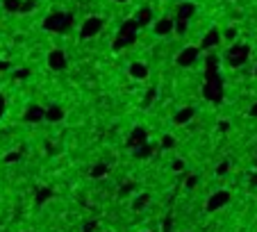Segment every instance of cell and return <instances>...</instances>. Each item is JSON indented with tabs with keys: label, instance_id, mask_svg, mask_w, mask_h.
Masks as SVG:
<instances>
[{
	"label": "cell",
	"instance_id": "1f68e13d",
	"mask_svg": "<svg viewBox=\"0 0 257 232\" xmlns=\"http://www.w3.org/2000/svg\"><path fill=\"white\" fill-rule=\"evenodd\" d=\"M196 184H198V178H196V175H189V178H187V189H193Z\"/></svg>",
	"mask_w": 257,
	"mask_h": 232
},
{
	"label": "cell",
	"instance_id": "83f0119b",
	"mask_svg": "<svg viewBox=\"0 0 257 232\" xmlns=\"http://www.w3.org/2000/svg\"><path fill=\"white\" fill-rule=\"evenodd\" d=\"M96 227H98V223L96 221H87L84 223V227H82V232H96Z\"/></svg>",
	"mask_w": 257,
	"mask_h": 232
},
{
	"label": "cell",
	"instance_id": "7c38bea8",
	"mask_svg": "<svg viewBox=\"0 0 257 232\" xmlns=\"http://www.w3.org/2000/svg\"><path fill=\"white\" fill-rule=\"evenodd\" d=\"M173 25H175L173 19H166V16H164V19H159L157 23L153 25V30H155V35L157 37H166V35L173 32Z\"/></svg>",
	"mask_w": 257,
	"mask_h": 232
},
{
	"label": "cell",
	"instance_id": "ffe728a7",
	"mask_svg": "<svg viewBox=\"0 0 257 232\" xmlns=\"http://www.w3.org/2000/svg\"><path fill=\"white\" fill-rule=\"evenodd\" d=\"M148 202H150V193H141V196H139L137 200L132 202V209H134V212H141V209H144Z\"/></svg>",
	"mask_w": 257,
	"mask_h": 232
},
{
	"label": "cell",
	"instance_id": "7bdbcfd3",
	"mask_svg": "<svg viewBox=\"0 0 257 232\" xmlns=\"http://www.w3.org/2000/svg\"><path fill=\"white\" fill-rule=\"evenodd\" d=\"M255 75H257V66H255Z\"/></svg>",
	"mask_w": 257,
	"mask_h": 232
},
{
	"label": "cell",
	"instance_id": "2e32d148",
	"mask_svg": "<svg viewBox=\"0 0 257 232\" xmlns=\"http://www.w3.org/2000/svg\"><path fill=\"white\" fill-rule=\"evenodd\" d=\"M134 21H137L139 28H146V25H150V23H153V10H150V7H141Z\"/></svg>",
	"mask_w": 257,
	"mask_h": 232
},
{
	"label": "cell",
	"instance_id": "836d02e7",
	"mask_svg": "<svg viewBox=\"0 0 257 232\" xmlns=\"http://www.w3.org/2000/svg\"><path fill=\"white\" fill-rule=\"evenodd\" d=\"M5 109H7V100L0 96V119H3V114H5Z\"/></svg>",
	"mask_w": 257,
	"mask_h": 232
},
{
	"label": "cell",
	"instance_id": "484cf974",
	"mask_svg": "<svg viewBox=\"0 0 257 232\" xmlns=\"http://www.w3.org/2000/svg\"><path fill=\"white\" fill-rule=\"evenodd\" d=\"M173 146H175V139L171 137V134L162 137V148H173Z\"/></svg>",
	"mask_w": 257,
	"mask_h": 232
},
{
	"label": "cell",
	"instance_id": "e575fe53",
	"mask_svg": "<svg viewBox=\"0 0 257 232\" xmlns=\"http://www.w3.org/2000/svg\"><path fill=\"white\" fill-rule=\"evenodd\" d=\"M28 75H30V71H28V69H23V71H19V73H16V80H25V78H28Z\"/></svg>",
	"mask_w": 257,
	"mask_h": 232
},
{
	"label": "cell",
	"instance_id": "ab89813d",
	"mask_svg": "<svg viewBox=\"0 0 257 232\" xmlns=\"http://www.w3.org/2000/svg\"><path fill=\"white\" fill-rule=\"evenodd\" d=\"M250 184H252V187H255V184H257V173H255V175H252V178H250Z\"/></svg>",
	"mask_w": 257,
	"mask_h": 232
},
{
	"label": "cell",
	"instance_id": "d6a6232c",
	"mask_svg": "<svg viewBox=\"0 0 257 232\" xmlns=\"http://www.w3.org/2000/svg\"><path fill=\"white\" fill-rule=\"evenodd\" d=\"M171 223H173V221H171V216L164 218V221H162V230H164V232H168V230H171Z\"/></svg>",
	"mask_w": 257,
	"mask_h": 232
},
{
	"label": "cell",
	"instance_id": "7a4b0ae2",
	"mask_svg": "<svg viewBox=\"0 0 257 232\" xmlns=\"http://www.w3.org/2000/svg\"><path fill=\"white\" fill-rule=\"evenodd\" d=\"M73 14H64V12H53L44 19V30L48 32H57V35H64L73 28Z\"/></svg>",
	"mask_w": 257,
	"mask_h": 232
},
{
	"label": "cell",
	"instance_id": "ba28073f",
	"mask_svg": "<svg viewBox=\"0 0 257 232\" xmlns=\"http://www.w3.org/2000/svg\"><path fill=\"white\" fill-rule=\"evenodd\" d=\"M48 66L53 71H57V73H60V71H64L66 66H69V60H66L64 50H50V53H48Z\"/></svg>",
	"mask_w": 257,
	"mask_h": 232
},
{
	"label": "cell",
	"instance_id": "d4e9b609",
	"mask_svg": "<svg viewBox=\"0 0 257 232\" xmlns=\"http://www.w3.org/2000/svg\"><path fill=\"white\" fill-rule=\"evenodd\" d=\"M155 98H157V89H148V91H146V96H144V107L153 105Z\"/></svg>",
	"mask_w": 257,
	"mask_h": 232
},
{
	"label": "cell",
	"instance_id": "3957f363",
	"mask_svg": "<svg viewBox=\"0 0 257 232\" xmlns=\"http://www.w3.org/2000/svg\"><path fill=\"white\" fill-rule=\"evenodd\" d=\"M137 32H139L137 21L134 19L123 21V25H121V30H119V35H116V39H114L112 48L114 50H123V48H128V46L137 44Z\"/></svg>",
	"mask_w": 257,
	"mask_h": 232
},
{
	"label": "cell",
	"instance_id": "cb8c5ba5",
	"mask_svg": "<svg viewBox=\"0 0 257 232\" xmlns=\"http://www.w3.org/2000/svg\"><path fill=\"white\" fill-rule=\"evenodd\" d=\"M134 187H137V184H134L132 180H130V182H123L121 189H119V196H130V193L134 191Z\"/></svg>",
	"mask_w": 257,
	"mask_h": 232
},
{
	"label": "cell",
	"instance_id": "4fadbf2b",
	"mask_svg": "<svg viewBox=\"0 0 257 232\" xmlns=\"http://www.w3.org/2000/svg\"><path fill=\"white\" fill-rule=\"evenodd\" d=\"M193 116H196V109H193V107H182V109H178V112H175L173 123L175 125H184V123H189Z\"/></svg>",
	"mask_w": 257,
	"mask_h": 232
},
{
	"label": "cell",
	"instance_id": "7402d4cb",
	"mask_svg": "<svg viewBox=\"0 0 257 232\" xmlns=\"http://www.w3.org/2000/svg\"><path fill=\"white\" fill-rule=\"evenodd\" d=\"M21 3H23V0H3V7H5V12H10V14H16V12H21Z\"/></svg>",
	"mask_w": 257,
	"mask_h": 232
},
{
	"label": "cell",
	"instance_id": "f546056e",
	"mask_svg": "<svg viewBox=\"0 0 257 232\" xmlns=\"http://www.w3.org/2000/svg\"><path fill=\"white\" fill-rule=\"evenodd\" d=\"M32 7H35L32 0H23V3H21V12H32Z\"/></svg>",
	"mask_w": 257,
	"mask_h": 232
},
{
	"label": "cell",
	"instance_id": "52a82bcc",
	"mask_svg": "<svg viewBox=\"0 0 257 232\" xmlns=\"http://www.w3.org/2000/svg\"><path fill=\"white\" fill-rule=\"evenodd\" d=\"M198 55H200V48L189 46V48L180 50V55L175 57V62H178V66H182V69H189V66H193L198 62Z\"/></svg>",
	"mask_w": 257,
	"mask_h": 232
},
{
	"label": "cell",
	"instance_id": "74e56055",
	"mask_svg": "<svg viewBox=\"0 0 257 232\" xmlns=\"http://www.w3.org/2000/svg\"><path fill=\"white\" fill-rule=\"evenodd\" d=\"M250 116H252V119H257V100L252 103V107H250Z\"/></svg>",
	"mask_w": 257,
	"mask_h": 232
},
{
	"label": "cell",
	"instance_id": "6da1fadb",
	"mask_svg": "<svg viewBox=\"0 0 257 232\" xmlns=\"http://www.w3.org/2000/svg\"><path fill=\"white\" fill-rule=\"evenodd\" d=\"M203 96H205V100H209V103H214V105H218L223 100V80H221L218 69L205 71Z\"/></svg>",
	"mask_w": 257,
	"mask_h": 232
},
{
	"label": "cell",
	"instance_id": "9a60e30c",
	"mask_svg": "<svg viewBox=\"0 0 257 232\" xmlns=\"http://www.w3.org/2000/svg\"><path fill=\"white\" fill-rule=\"evenodd\" d=\"M130 78L146 80L148 78V66H146L144 62H132V64H130Z\"/></svg>",
	"mask_w": 257,
	"mask_h": 232
},
{
	"label": "cell",
	"instance_id": "4dcf8cb0",
	"mask_svg": "<svg viewBox=\"0 0 257 232\" xmlns=\"http://www.w3.org/2000/svg\"><path fill=\"white\" fill-rule=\"evenodd\" d=\"M19 159H21V153H10V155L5 157V162H7V164H14V162H19Z\"/></svg>",
	"mask_w": 257,
	"mask_h": 232
},
{
	"label": "cell",
	"instance_id": "4316f807",
	"mask_svg": "<svg viewBox=\"0 0 257 232\" xmlns=\"http://www.w3.org/2000/svg\"><path fill=\"white\" fill-rule=\"evenodd\" d=\"M227 168H230V162H221V164L216 166V175H225Z\"/></svg>",
	"mask_w": 257,
	"mask_h": 232
},
{
	"label": "cell",
	"instance_id": "f35d334b",
	"mask_svg": "<svg viewBox=\"0 0 257 232\" xmlns=\"http://www.w3.org/2000/svg\"><path fill=\"white\" fill-rule=\"evenodd\" d=\"M10 69V64H7V62H0V71H7Z\"/></svg>",
	"mask_w": 257,
	"mask_h": 232
},
{
	"label": "cell",
	"instance_id": "9c48e42d",
	"mask_svg": "<svg viewBox=\"0 0 257 232\" xmlns=\"http://www.w3.org/2000/svg\"><path fill=\"white\" fill-rule=\"evenodd\" d=\"M148 141V130L146 128H141V125H137V128L130 132V137H128V148H139V146H144V143Z\"/></svg>",
	"mask_w": 257,
	"mask_h": 232
},
{
	"label": "cell",
	"instance_id": "5b68a950",
	"mask_svg": "<svg viewBox=\"0 0 257 232\" xmlns=\"http://www.w3.org/2000/svg\"><path fill=\"white\" fill-rule=\"evenodd\" d=\"M103 25H105V21L100 19V16H89V19L82 23V28H80V39H94V37L103 30Z\"/></svg>",
	"mask_w": 257,
	"mask_h": 232
},
{
	"label": "cell",
	"instance_id": "5bb4252c",
	"mask_svg": "<svg viewBox=\"0 0 257 232\" xmlns=\"http://www.w3.org/2000/svg\"><path fill=\"white\" fill-rule=\"evenodd\" d=\"M62 119H64V107H60V105H50V107H46L44 121H50V123H60Z\"/></svg>",
	"mask_w": 257,
	"mask_h": 232
},
{
	"label": "cell",
	"instance_id": "603a6c76",
	"mask_svg": "<svg viewBox=\"0 0 257 232\" xmlns=\"http://www.w3.org/2000/svg\"><path fill=\"white\" fill-rule=\"evenodd\" d=\"M189 28V21H182V19H175V25H173V32H178V35H184Z\"/></svg>",
	"mask_w": 257,
	"mask_h": 232
},
{
	"label": "cell",
	"instance_id": "8d00e7d4",
	"mask_svg": "<svg viewBox=\"0 0 257 232\" xmlns=\"http://www.w3.org/2000/svg\"><path fill=\"white\" fill-rule=\"evenodd\" d=\"M218 130H221V132H227V130H230V123H225V121L218 123Z\"/></svg>",
	"mask_w": 257,
	"mask_h": 232
},
{
	"label": "cell",
	"instance_id": "277c9868",
	"mask_svg": "<svg viewBox=\"0 0 257 232\" xmlns=\"http://www.w3.org/2000/svg\"><path fill=\"white\" fill-rule=\"evenodd\" d=\"M248 57H250V46H246V44H232L230 48H227V53H225V60H227V64L232 66V69L243 66L248 62Z\"/></svg>",
	"mask_w": 257,
	"mask_h": 232
},
{
	"label": "cell",
	"instance_id": "ac0fdd59",
	"mask_svg": "<svg viewBox=\"0 0 257 232\" xmlns=\"http://www.w3.org/2000/svg\"><path fill=\"white\" fill-rule=\"evenodd\" d=\"M196 14V5H193V3H180L178 5V19H182V21H189L191 19V16Z\"/></svg>",
	"mask_w": 257,
	"mask_h": 232
},
{
	"label": "cell",
	"instance_id": "30bf717a",
	"mask_svg": "<svg viewBox=\"0 0 257 232\" xmlns=\"http://www.w3.org/2000/svg\"><path fill=\"white\" fill-rule=\"evenodd\" d=\"M44 116H46V109L41 107V105H30V107L25 109V114H23L25 123H41Z\"/></svg>",
	"mask_w": 257,
	"mask_h": 232
},
{
	"label": "cell",
	"instance_id": "d590c367",
	"mask_svg": "<svg viewBox=\"0 0 257 232\" xmlns=\"http://www.w3.org/2000/svg\"><path fill=\"white\" fill-rule=\"evenodd\" d=\"M182 168H184V162H182V159H175V162H173V171H182Z\"/></svg>",
	"mask_w": 257,
	"mask_h": 232
},
{
	"label": "cell",
	"instance_id": "e0dca14e",
	"mask_svg": "<svg viewBox=\"0 0 257 232\" xmlns=\"http://www.w3.org/2000/svg\"><path fill=\"white\" fill-rule=\"evenodd\" d=\"M155 150H157V148H155L153 143L146 141L144 146L134 148V157H137V159H148V157H153V155H155Z\"/></svg>",
	"mask_w": 257,
	"mask_h": 232
},
{
	"label": "cell",
	"instance_id": "8fae6325",
	"mask_svg": "<svg viewBox=\"0 0 257 232\" xmlns=\"http://www.w3.org/2000/svg\"><path fill=\"white\" fill-rule=\"evenodd\" d=\"M221 44V32L216 30V28H212V30H207V35L203 37V41H200V46L198 48L200 50H212L214 46Z\"/></svg>",
	"mask_w": 257,
	"mask_h": 232
},
{
	"label": "cell",
	"instance_id": "8992f818",
	"mask_svg": "<svg viewBox=\"0 0 257 232\" xmlns=\"http://www.w3.org/2000/svg\"><path fill=\"white\" fill-rule=\"evenodd\" d=\"M230 191H225V189H221V191H214L212 196L207 198V202H205V207H207V212H218L221 207H225L227 202H230Z\"/></svg>",
	"mask_w": 257,
	"mask_h": 232
},
{
	"label": "cell",
	"instance_id": "d6986e66",
	"mask_svg": "<svg viewBox=\"0 0 257 232\" xmlns=\"http://www.w3.org/2000/svg\"><path fill=\"white\" fill-rule=\"evenodd\" d=\"M53 196H55V191L50 187H39L37 193H35V202L37 205H44V202H48Z\"/></svg>",
	"mask_w": 257,
	"mask_h": 232
},
{
	"label": "cell",
	"instance_id": "f1b7e54d",
	"mask_svg": "<svg viewBox=\"0 0 257 232\" xmlns=\"http://www.w3.org/2000/svg\"><path fill=\"white\" fill-rule=\"evenodd\" d=\"M223 37H225L227 41H234V37H237V30H234V28H227V30L223 32Z\"/></svg>",
	"mask_w": 257,
	"mask_h": 232
},
{
	"label": "cell",
	"instance_id": "44dd1931",
	"mask_svg": "<svg viewBox=\"0 0 257 232\" xmlns=\"http://www.w3.org/2000/svg\"><path fill=\"white\" fill-rule=\"evenodd\" d=\"M89 175L91 178H105V175H107V164H94Z\"/></svg>",
	"mask_w": 257,
	"mask_h": 232
},
{
	"label": "cell",
	"instance_id": "b9f144b4",
	"mask_svg": "<svg viewBox=\"0 0 257 232\" xmlns=\"http://www.w3.org/2000/svg\"><path fill=\"white\" fill-rule=\"evenodd\" d=\"M255 166H257V157H255Z\"/></svg>",
	"mask_w": 257,
	"mask_h": 232
},
{
	"label": "cell",
	"instance_id": "60d3db41",
	"mask_svg": "<svg viewBox=\"0 0 257 232\" xmlns=\"http://www.w3.org/2000/svg\"><path fill=\"white\" fill-rule=\"evenodd\" d=\"M116 3H128V0H116Z\"/></svg>",
	"mask_w": 257,
	"mask_h": 232
}]
</instances>
